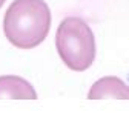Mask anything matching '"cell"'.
Masks as SVG:
<instances>
[{"mask_svg": "<svg viewBox=\"0 0 129 118\" xmlns=\"http://www.w3.org/2000/svg\"><path fill=\"white\" fill-rule=\"evenodd\" d=\"M89 100H129V86L118 77L109 75L95 81L89 92Z\"/></svg>", "mask_w": 129, "mask_h": 118, "instance_id": "obj_3", "label": "cell"}, {"mask_svg": "<svg viewBox=\"0 0 129 118\" xmlns=\"http://www.w3.org/2000/svg\"><path fill=\"white\" fill-rule=\"evenodd\" d=\"M5 2H6V0H0V8L3 6V3H5Z\"/></svg>", "mask_w": 129, "mask_h": 118, "instance_id": "obj_5", "label": "cell"}, {"mask_svg": "<svg viewBox=\"0 0 129 118\" xmlns=\"http://www.w3.org/2000/svg\"><path fill=\"white\" fill-rule=\"evenodd\" d=\"M51 28V11L45 0H14L5 12L3 31L8 42L32 49L45 42Z\"/></svg>", "mask_w": 129, "mask_h": 118, "instance_id": "obj_1", "label": "cell"}, {"mask_svg": "<svg viewBox=\"0 0 129 118\" xmlns=\"http://www.w3.org/2000/svg\"><path fill=\"white\" fill-rule=\"evenodd\" d=\"M57 52L71 71L82 72L95 60V37L89 25L80 17H66L55 32Z\"/></svg>", "mask_w": 129, "mask_h": 118, "instance_id": "obj_2", "label": "cell"}, {"mask_svg": "<svg viewBox=\"0 0 129 118\" xmlns=\"http://www.w3.org/2000/svg\"><path fill=\"white\" fill-rule=\"evenodd\" d=\"M37 92L32 84L19 75L0 77V100H36Z\"/></svg>", "mask_w": 129, "mask_h": 118, "instance_id": "obj_4", "label": "cell"}]
</instances>
